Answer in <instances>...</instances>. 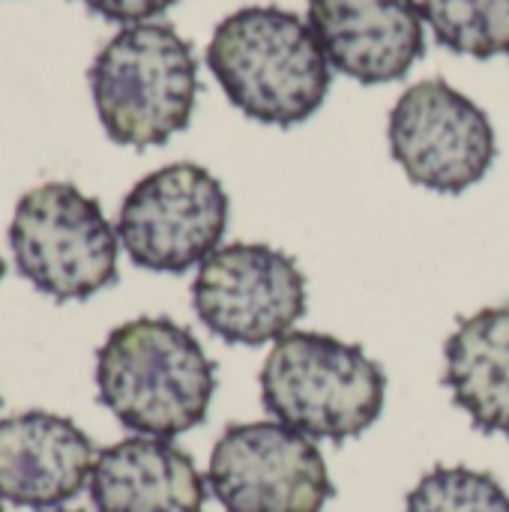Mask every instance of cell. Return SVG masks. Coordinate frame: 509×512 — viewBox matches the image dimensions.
<instances>
[{"instance_id": "4", "label": "cell", "mask_w": 509, "mask_h": 512, "mask_svg": "<svg viewBox=\"0 0 509 512\" xmlns=\"http://www.w3.org/2000/svg\"><path fill=\"white\" fill-rule=\"evenodd\" d=\"M261 399L276 423L306 438L348 441L378 423L387 375L354 342L291 330L261 366Z\"/></svg>"}, {"instance_id": "17", "label": "cell", "mask_w": 509, "mask_h": 512, "mask_svg": "<svg viewBox=\"0 0 509 512\" xmlns=\"http://www.w3.org/2000/svg\"><path fill=\"white\" fill-rule=\"evenodd\" d=\"M3 273H6V264L0 261V282H3Z\"/></svg>"}, {"instance_id": "10", "label": "cell", "mask_w": 509, "mask_h": 512, "mask_svg": "<svg viewBox=\"0 0 509 512\" xmlns=\"http://www.w3.org/2000/svg\"><path fill=\"white\" fill-rule=\"evenodd\" d=\"M309 27L330 66L363 84L405 78L426 51L417 0H309Z\"/></svg>"}, {"instance_id": "2", "label": "cell", "mask_w": 509, "mask_h": 512, "mask_svg": "<svg viewBox=\"0 0 509 512\" xmlns=\"http://www.w3.org/2000/svg\"><path fill=\"white\" fill-rule=\"evenodd\" d=\"M207 66L231 105L267 126L306 123L330 93V60L315 30L282 6H246L222 18Z\"/></svg>"}, {"instance_id": "12", "label": "cell", "mask_w": 509, "mask_h": 512, "mask_svg": "<svg viewBox=\"0 0 509 512\" xmlns=\"http://www.w3.org/2000/svg\"><path fill=\"white\" fill-rule=\"evenodd\" d=\"M90 501L99 512H204L207 489L189 453L135 435L96 456Z\"/></svg>"}, {"instance_id": "16", "label": "cell", "mask_w": 509, "mask_h": 512, "mask_svg": "<svg viewBox=\"0 0 509 512\" xmlns=\"http://www.w3.org/2000/svg\"><path fill=\"white\" fill-rule=\"evenodd\" d=\"M90 12L117 21V24H144L165 9H171L177 0H81Z\"/></svg>"}, {"instance_id": "5", "label": "cell", "mask_w": 509, "mask_h": 512, "mask_svg": "<svg viewBox=\"0 0 509 512\" xmlns=\"http://www.w3.org/2000/svg\"><path fill=\"white\" fill-rule=\"evenodd\" d=\"M15 270L51 300H87L117 282V228L96 198L72 183H42L21 195L9 222Z\"/></svg>"}, {"instance_id": "3", "label": "cell", "mask_w": 509, "mask_h": 512, "mask_svg": "<svg viewBox=\"0 0 509 512\" xmlns=\"http://www.w3.org/2000/svg\"><path fill=\"white\" fill-rule=\"evenodd\" d=\"M105 135L123 147H159L183 132L198 99V60L171 24H129L87 69Z\"/></svg>"}, {"instance_id": "11", "label": "cell", "mask_w": 509, "mask_h": 512, "mask_svg": "<svg viewBox=\"0 0 509 512\" xmlns=\"http://www.w3.org/2000/svg\"><path fill=\"white\" fill-rule=\"evenodd\" d=\"M93 441L51 411H24L0 420V498L27 510H54L72 501L93 474Z\"/></svg>"}, {"instance_id": "1", "label": "cell", "mask_w": 509, "mask_h": 512, "mask_svg": "<svg viewBox=\"0 0 509 512\" xmlns=\"http://www.w3.org/2000/svg\"><path fill=\"white\" fill-rule=\"evenodd\" d=\"M96 390L126 429L168 441L204 423L216 366L183 324L144 315L111 330L96 351Z\"/></svg>"}, {"instance_id": "9", "label": "cell", "mask_w": 509, "mask_h": 512, "mask_svg": "<svg viewBox=\"0 0 509 512\" xmlns=\"http://www.w3.org/2000/svg\"><path fill=\"white\" fill-rule=\"evenodd\" d=\"M207 483L225 512H321L333 498L321 450L282 423L228 426L210 453Z\"/></svg>"}, {"instance_id": "14", "label": "cell", "mask_w": 509, "mask_h": 512, "mask_svg": "<svg viewBox=\"0 0 509 512\" xmlns=\"http://www.w3.org/2000/svg\"><path fill=\"white\" fill-rule=\"evenodd\" d=\"M435 39L468 57L509 54V0H420Z\"/></svg>"}, {"instance_id": "8", "label": "cell", "mask_w": 509, "mask_h": 512, "mask_svg": "<svg viewBox=\"0 0 509 512\" xmlns=\"http://www.w3.org/2000/svg\"><path fill=\"white\" fill-rule=\"evenodd\" d=\"M390 153L411 183L459 195L495 162V129L486 111L444 78L411 84L390 111Z\"/></svg>"}, {"instance_id": "19", "label": "cell", "mask_w": 509, "mask_h": 512, "mask_svg": "<svg viewBox=\"0 0 509 512\" xmlns=\"http://www.w3.org/2000/svg\"><path fill=\"white\" fill-rule=\"evenodd\" d=\"M0 512H3V504H0Z\"/></svg>"}, {"instance_id": "18", "label": "cell", "mask_w": 509, "mask_h": 512, "mask_svg": "<svg viewBox=\"0 0 509 512\" xmlns=\"http://www.w3.org/2000/svg\"><path fill=\"white\" fill-rule=\"evenodd\" d=\"M51 512H84V510H51Z\"/></svg>"}, {"instance_id": "7", "label": "cell", "mask_w": 509, "mask_h": 512, "mask_svg": "<svg viewBox=\"0 0 509 512\" xmlns=\"http://www.w3.org/2000/svg\"><path fill=\"white\" fill-rule=\"evenodd\" d=\"M201 324L228 345L279 342L306 315V276L267 243L219 246L192 285Z\"/></svg>"}, {"instance_id": "15", "label": "cell", "mask_w": 509, "mask_h": 512, "mask_svg": "<svg viewBox=\"0 0 509 512\" xmlns=\"http://www.w3.org/2000/svg\"><path fill=\"white\" fill-rule=\"evenodd\" d=\"M405 512H509V495L486 471L441 465L411 489Z\"/></svg>"}, {"instance_id": "13", "label": "cell", "mask_w": 509, "mask_h": 512, "mask_svg": "<svg viewBox=\"0 0 509 512\" xmlns=\"http://www.w3.org/2000/svg\"><path fill=\"white\" fill-rule=\"evenodd\" d=\"M444 360L453 402L480 432L509 438V306L462 318L444 345Z\"/></svg>"}, {"instance_id": "6", "label": "cell", "mask_w": 509, "mask_h": 512, "mask_svg": "<svg viewBox=\"0 0 509 512\" xmlns=\"http://www.w3.org/2000/svg\"><path fill=\"white\" fill-rule=\"evenodd\" d=\"M228 228V195L207 168L174 162L141 177L120 204L117 237L132 264L186 273L204 264Z\"/></svg>"}]
</instances>
